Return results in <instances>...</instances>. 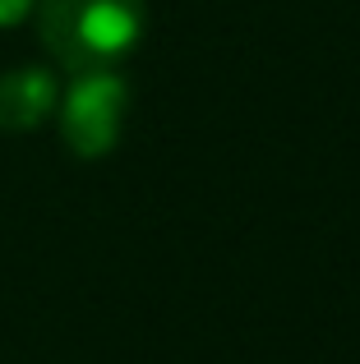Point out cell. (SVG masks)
Wrapping results in <instances>:
<instances>
[{"label": "cell", "mask_w": 360, "mask_h": 364, "mask_svg": "<svg viewBox=\"0 0 360 364\" xmlns=\"http://www.w3.org/2000/svg\"><path fill=\"white\" fill-rule=\"evenodd\" d=\"M46 23H51V42L60 46L65 60L88 65L134 37L139 5L134 0H51Z\"/></svg>", "instance_id": "cell-1"}, {"label": "cell", "mask_w": 360, "mask_h": 364, "mask_svg": "<svg viewBox=\"0 0 360 364\" xmlns=\"http://www.w3.org/2000/svg\"><path fill=\"white\" fill-rule=\"evenodd\" d=\"M116 111H120V83L107 74H92L74 88L70 97V139L79 152H97L116 134Z\"/></svg>", "instance_id": "cell-2"}, {"label": "cell", "mask_w": 360, "mask_h": 364, "mask_svg": "<svg viewBox=\"0 0 360 364\" xmlns=\"http://www.w3.org/2000/svg\"><path fill=\"white\" fill-rule=\"evenodd\" d=\"M46 102H51V83L42 74H33V70L14 74V79L0 83V124L23 129V124H33L46 111Z\"/></svg>", "instance_id": "cell-3"}]
</instances>
